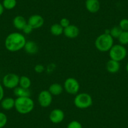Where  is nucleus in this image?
Here are the masks:
<instances>
[{
  "mask_svg": "<svg viewBox=\"0 0 128 128\" xmlns=\"http://www.w3.org/2000/svg\"><path fill=\"white\" fill-rule=\"evenodd\" d=\"M63 90L64 88H63L62 86L60 84L58 83L52 84L50 85L48 88V91L50 92V94L54 96H59L63 92Z\"/></svg>",
  "mask_w": 128,
  "mask_h": 128,
  "instance_id": "a211bd4d",
  "label": "nucleus"
},
{
  "mask_svg": "<svg viewBox=\"0 0 128 128\" xmlns=\"http://www.w3.org/2000/svg\"><path fill=\"white\" fill-rule=\"evenodd\" d=\"M34 70H35V71L36 73L41 74L44 71L45 67H44V66H43V65H42V64H37V65H36V66H35V67H34Z\"/></svg>",
  "mask_w": 128,
  "mask_h": 128,
  "instance_id": "c85d7f7f",
  "label": "nucleus"
},
{
  "mask_svg": "<svg viewBox=\"0 0 128 128\" xmlns=\"http://www.w3.org/2000/svg\"><path fill=\"white\" fill-rule=\"evenodd\" d=\"M126 71H127V72H128V64H127L126 67Z\"/></svg>",
  "mask_w": 128,
  "mask_h": 128,
  "instance_id": "2f4dec72",
  "label": "nucleus"
},
{
  "mask_svg": "<svg viewBox=\"0 0 128 128\" xmlns=\"http://www.w3.org/2000/svg\"><path fill=\"white\" fill-rule=\"evenodd\" d=\"M33 30H34L33 28H32L30 24H28V23H27L26 25L24 27V28L22 30V31H23V33H24V34H26V35H29V34H30L31 33H32Z\"/></svg>",
  "mask_w": 128,
  "mask_h": 128,
  "instance_id": "cd10ccee",
  "label": "nucleus"
},
{
  "mask_svg": "<svg viewBox=\"0 0 128 128\" xmlns=\"http://www.w3.org/2000/svg\"><path fill=\"white\" fill-rule=\"evenodd\" d=\"M15 100L12 98H6L1 101V106L4 110H9L14 108Z\"/></svg>",
  "mask_w": 128,
  "mask_h": 128,
  "instance_id": "dca6fc26",
  "label": "nucleus"
},
{
  "mask_svg": "<svg viewBox=\"0 0 128 128\" xmlns=\"http://www.w3.org/2000/svg\"><path fill=\"white\" fill-rule=\"evenodd\" d=\"M14 94L17 98L30 97L31 92L29 88H24L21 87H16L14 88Z\"/></svg>",
  "mask_w": 128,
  "mask_h": 128,
  "instance_id": "f3484780",
  "label": "nucleus"
},
{
  "mask_svg": "<svg viewBox=\"0 0 128 128\" xmlns=\"http://www.w3.org/2000/svg\"><path fill=\"white\" fill-rule=\"evenodd\" d=\"M92 98L87 93L78 94L75 98L74 103L77 108L80 109H85L88 108L92 106Z\"/></svg>",
  "mask_w": 128,
  "mask_h": 128,
  "instance_id": "39448f33",
  "label": "nucleus"
},
{
  "mask_svg": "<svg viewBox=\"0 0 128 128\" xmlns=\"http://www.w3.org/2000/svg\"><path fill=\"white\" fill-rule=\"evenodd\" d=\"M13 26L16 29L19 30H22L24 28V27L26 25L28 22H26L24 17L18 15L14 17L13 20Z\"/></svg>",
  "mask_w": 128,
  "mask_h": 128,
  "instance_id": "2eb2a0df",
  "label": "nucleus"
},
{
  "mask_svg": "<svg viewBox=\"0 0 128 128\" xmlns=\"http://www.w3.org/2000/svg\"><path fill=\"white\" fill-rule=\"evenodd\" d=\"M4 7H3V4H2V3H0V16L2 15L3 13V12H4Z\"/></svg>",
  "mask_w": 128,
  "mask_h": 128,
  "instance_id": "7c9ffc66",
  "label": "nucleus"
},
{
  "mask_svg": "<svg viewBox=\"0 0 128 128\" xmlns=\"http://www.w3.org/2000/svg\"><path fill=\"white\" fill-rule=\"evenodd\" d=\"M20 77L16 74L10 73L4 76L3 78V84L6 88H14L19 85Z\"/></svg>",
  "mask_w": 128,
  "mask_h": 128,
  "instance_id": "0eeeda50",
  "label": "nucleus"
},
{
  "mask_svg": "<svg viewBox=\"0 0 128 128\" xmlns=\"http://www.w3.org/2000/svg\"><path fill=\"white\" fill-rule=\"evenodd\" d=\"M118 40L120 45H126L128 44V31H122L119 37L118 38Z\"/></svg>",
  "mask_w": 128,
  "mask_h": 128,
  "instance_id": "4be33fe9",
  "label": "nucleus"
},
{
  "mask_svg": "<svg viewBox=\"0 0 128 128\" xmlns=\"http://www.w3.org/2000/svg\"><path fill=\"white\" fill-rule=\"evenodd\" d=\"M122 32V30L120 29L119 26H114L110 30V35L113 38H118Z\"/></svg>",
  "mask_w": 128,
  "mask_h": 128,
  "instance_id": "5701e85b",
  "label": "nucleus"
},
{
  "mask_svg": "<svg viewBox=\"0 0 128 128\" xmlns=\"http://www.w3.org/2000/svg\"><path fill=\"white\" fill-rule=\"evenodd\" d=\"M119 26L122 31H128V19L123 18L119 22Z\"/></svg>",
  "mask_w": 128,
  "mask_h": 128,
  "instance_id": "393cba45",
  "label": "nucleus"
},
{
  "mask_svg": "<svg viewBox=\"0 0 128 128\" xmlns=\"http://www.w3.org/2000/svg\"><path fill=\"white\" fill-rule=\"evenodd\" d=\"M114 45V38L110 34H102L99 35L95 42V46L99 51L102 52H109Z\"/></svg>",
  "mask_w": 128,
  "mask_h": 128,
  "instance_id": "7ed1b4c3",
  "label": "nucleus"
},
{
  "mask_svg": "<svg viewBox=\"0 0 128 128\" xmlns=\"http://www.w3.org/2000/svg\"><path fill=\"white\" fill-rule=\"evenodd\" d=\"M26 42L25 37L23 34L18 32H13L6 38L4 45L8 51L15 52L23 49Z\"/></svg>",
  "mask_w": 128,
  "mask_h": 128,
  "instance_id": "f257e3e1",
  "label": "nucleus"
},
{
  "mask_svg": "<svg viewBox=\"0 0 128 128\" xmlns=\"http://www.w3.org/2000/svg\"><path fill=\"white\" fill-rule=\"evenodd\" d=\"M3 98H4V89L2 85L0 84V102L2 101Z\"/></svg>",
  "mask_w": 128,
  "mask_h": 128,
  "instance_id": "c756f323",
  "label": "nucleus"
},
{
  "mask_svg": "<svg viewBox=\"0 0 128 128\" xmlns=\"http://www.w3.org/2000/svg\"><path fill=\"white\" fill-rule=\"evenodd\" d=\"M65 114L62 109H55L52 110L49 115L50 121L54 124H59L64 120Z\"/></svg>",
  "mask_w": 128,
  "mask_h": 128,
  "instance_id": "1a4fd4ad",
  "label": "nucleus"
},
{
  "mask_svg": "<svg viewBox=\"0 0 128 128\" xmlns=\"http://www.w3.org/2000/svg\"><path fill=\"white\" fill-rule=\"evenodd\" d=\"M64 88L69 94H77L80 89L79 82L75 78L69 77L67 78L64 82Z\"/></svg>",
  "mask_w": 128,
  "mask_h": 128,
  "instance_id": "423d86ee",
  "label": "nucleus"
},
{
  "mask_svg": "<svg viewBox=\"0 0 128 128\" xmlns=\"http://www.w3.org/2000/svg\"><path fill=\"white\" fill-rule=\"evenodd\" d=\"M35 104L30 97L17 98L15 99L14 108L21 114H27L34 110Z\"/></svg>",
  "mask_w": 128,
  "mask_h": 128,
  "instance_id": "f03ea898",
  "label": "nucleus"
},
{
  "mask_svg": "<svg viewBox=\"0 0 128 128\" xmlns=\"http://www.w3.org/2000/svg\"><path fill=\"white\" fill-rule=\"evenodd\" d=\"M86 8L88 12L91 13H96L100 10V4L99 0H86Z\"/></svg>",
  "mask_w": 128,
  "mask_h": 128,
  "instance_id": "f8f14e48",
  "label": "nucleus"
},
{
  "mask_svg": "<svg viewBox=\"0 0 128 128\" xmlns=\"http://www.w3.org/2000/svg\"><path fill=\"white\" fill-rule=\"evenodd\" d=\"M80 31L79 28L76 25L74 24H70L67 27L64 29V35L68 38H75L77 37L79 35Z\"/></svg>",
  "mask_w": 128,
  "mask_h": 128,
  "instance_id": "9b49d317",
  "label": "nucleus"
},
{
  "mask_svg": "<svg viewBox=\"0 0 128 128\" xmlns=\"http://www.w3.org/2000/svg\"><path fill=\"white\" fill-rule=\"evenodd\" d=\"M17 4L16 0H3L2 4L4 9L11 10L14 9Z\"/></svg>",
  "mask_w": 128,
  "mask_h": 128,
  "instance_id": "412c9836",
  "label": "nucleus"
},
{
  "mask_svg": "<svg viewBox=\"0 0 128 128\" xmlns=\"http://www.w3.org/2000/svg\"><path fill=\"white\" fill-rule=\"evenodd\" d=\"M26 52L30 55L36 54L38 51V46L36 42L34 41H28L26 42L24 48Z\"/></svg>",
  "mask_w": 128,
  "mask_h": 128,
  "instance_id": "ddd939ff",
  "label": "nucleus"
},
{
  "mask_svg": "<svg viewBox=\"0 0 128 128\" xmlns=\"http://www.w3.org/2000/svg\"><path fill=\"white\" fill-rule=\"evenodd\" d=\"M67 128H82V126L80 122L77 120H72L68 123Z\"/></svg>",
  "mask_w": 128,
  "mask_h": 128,
  "instance_id": "a878e982",
  "label": "nucleus"
},
{
  "mask_svg": "<svg viewBox=\"0 0 128 128\" xmlns=\"http://www.w3.org/2000/svg\"><path fill=\"white\" fill-rule=\"evenodd\" d=\"M59 24H60L64 28H66V27H67L68 26H69L70 24L69 20L67 19V18H62V19L60 20V23H59Z\"/></svg>",
  "mask_w": 128,
  "mask_h": 128,
  "instance_id": "bb28decb",
  "label": "nucleus"
},
{
  "mask_svg": "<svg viewBox=\"0 0 128 128\" xmlns=\"http://www.w3.org/2000/svg\"><path fill=\"white\" fill-rule=\"evenodd\" d=\"M32 82L29 77L26 76H22L20 77L19 85L20 87H23L24 88H30Z\"/></svg>",
  "mask_w": 128,
  "mask_h": 128,
  "instance_id": "aec40b11",
  "label": "nucleus"
},
{
  "mask_svg": "<svg viewBox=\"0 0 128 128\" xmlns=\"http://www.w3.org/2000/svg\"><path fill=\"white\" fill-rule=\"evenodd\" d=\"M52 95L48 90H42L40 92L38 98V101L42 108H48L52 102Z\"/></svg>",
  "mask_w": 128,
  "mask_h": 128,
  "instance_id": "6e6552de",
  "label": "nucleus"
},
{
  "mask_svg": "<svg viewBox=\"0 0 128 128\" xmlns=\"http://www.w3.org/2000/svg\"><path fill=\"white\" fill-rule=\"evenodd\" d=\"M109 52L110 58L119 62L124 60L128 54L125 46L120 44L114 45Z\"/></svg>",
  "mask_w": 128,
  "mask_h": 128,
  "instance_id": "20e7f679",
  "label": "nucleus"
},
{
  "mask_svg": "<svg viewBox=\"0 0 128 128\" xmlns=\"http://www.w3.org/2000/svg\"><path fill=\"white\" fill-rule=\"evenodd\" d=\"M120 63L116 60H113L110 59L106 65L107 70L111 74H116L119 72L120 69Z\"/></svg>",
  "mask_w": 128,
  "mask_h": 128,
  "instance_id": "4468645a",
  "label": "nucleus"
},
{
  "mask_svg": "<svg viewBox=\"0 0 128 128\" xmlns=\"http://www.w3.org/2000/svg\"><path fill=\"white\" fill-rule=\"evenodd\" d=\"M64 29L59 23H55L50 27V32L54 36H60L64 34Z\"/></svg>",
  "mask_w": 128,
  "mask_h": 128,
  "instance_id": "6ab92c4d",
  "label": "nucleus"
},
{
  "mask_svg": "<svg viewBox=\"0 0 128 128\" xmlns=\"http://www.w3.org/2000/svg\"><path fill=\"white\" fill-rule=\"evenodd\" d=\"M44 18L39 14H33L30 16L28 20V24L33 28V29H38L44 25Z\"/></svg>",
  "mask_w": 128,
  "mask_h": 128,
  "instance_id": "9d476101",
  "label": "nucleus"
},
{
  "mask_svg": "<svg viewBox=\"0 0 128 128\" xmlns=\"http://www.w3.org/2000/svg\"><path fill=\"white\" fill-rule=\"evenodd\" d=\"M8 118L4 113L0 112V128H3L6 124Z\"/></svg>",
  "mask_w": 128,
  "mask_h": 128,
  "instance_id": "b1692460",
  "label": "nucleus"
}]
</instances>
